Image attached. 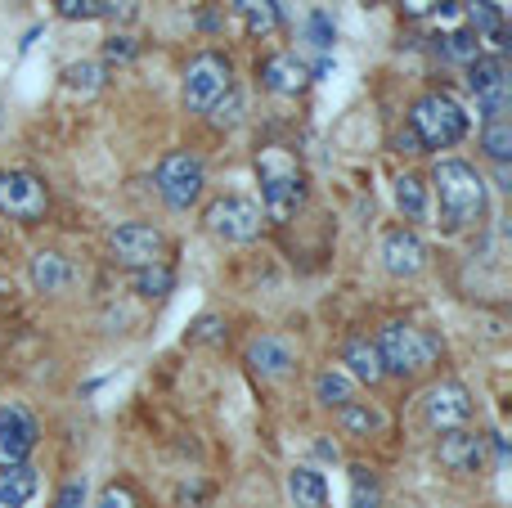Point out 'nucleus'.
Here are the masks:
<instances>
[{
  "label": "nucleus",
  "instance_id": "nucleus-1",
  "mask_svg": "<svg viewBox=\"0 0 512 508\" xmlns=\"http://www.w3.org/2000/svg\"><path fill=\"white\" fill-rule=\"evenodd\" d=\"M436 198H441V221L450 234H463L472 225H481L486 216V180L472 162L463 158H441L432 171Z\"/></svg>",
  "mask_w": 512,
  "mask_h": 508
},
{
  "label": "nucleus",
  "instance_id": "nucleus-2",
  "mask_svg": "<svg viewBox=\"0 0 512 508\" xmlns=\"http://www.w3.org/2000/svg\"><path fill=\"white\" fill-rule=\"evenodd\" d=\"M256 176H261V216L265 221H292L306 203V176H301L297 158L279 144L256 149Z\"/></svg>",
  "mask_w": 512,
  "mask_h": 508
},
{
  "label": "nucleus",
  "instance_id": "nucleus-3",
  "mask_svg": "<svg viewBox=\"0 0 512 508\" xmlns=\"http://www.w3.org/2000/svg\"><path fill=\"white\" fill-rule=\"evenodd\" d=\"M378 356H382V374H396V378H414L423 374L427 365H436L441 356V342L432 338L427 329H414V324H387L378 333Z\"/></svg>",
  "mask_w": 512,
  "mask_h": 508
},
{
  "label": "nucleus",
  "instance_id": "nucleus-4",
  "mask_svg": "<svg viewBox=\"0 0 512 508\" xmlns=\"http://www.w3.org/2000/svg\"><path fill=\"white\" fill-rule=\"evenodd\" d=\"M409 131L418 135L423 149H454V144L468 135V113H463L445 90H432V95L414 99V108H409Z\"/></svg>",
  "mask_w": 512,
  "mask_h": 508
},
{
  "label": "nucleus",
  "instance_id": "nucleus-5",
  "mask_svg": "<svg viewBox=\"0 0 512 508\" xmlns=\"http://www.w3.org/2000/svg\"><path fill=\"white\" fill-rule=\"evenodd\" d=\"M207 189V167L198 153L189 149H171L167 158L158 162V194L167 207H176V212H189V207L203 198Z\"/></svg>",
  "mask_w": 512,
  "mask_h": 508
},
{
  "label": "nucleus",
  "instance_id": "nucleus-6",
  "mask_svg": "<svg viewBox=\"0 0 512 508\" xmlns=\"http://www.w3.org/2000/svg\"><path fill=\"white\" fill-rule=\"evenodd\" d=\"M230 86H234V63L221 50L194 54L185 68V108L189 113H207Z\"/></svg>",
  "mask_w": 512,
  "mask_h": 508
},
{
  "label": "nucleus",
  "instance_id": "nucleus-7",
  "mask_svg": "<svg viewBox=\"0 0 512 508\" xmlns=\"http://www.w3.org/2000/svg\"><path fill=\"white\" fill-rule=\"evenodd\" d=\"M468 90L477 95V108L486 122L504 117L512 108V77H508L504 54H477L468 63Z\"/></svg>",
  "mask_w": 512,
  "mask_h": 508
},
{
  "label": "nucleus",
  "instance_id": "nucleus-8",
  "mask_svg": "<svg viewBox=\"0 0 512 508\" xmlns=\"http://www.w3.org/2000/svg\"><path fill=\"white\" fill-rule=\"evenodd\" d=\"M203 225H207V234H216L221 243H252L256 234H261L265 216H261V203H252V198L225 194L207 207Z\"/></svg>",
  "mask_w": 512,
  "mask_h": 508
},
{
  "label": "nucleus",
  "instance_id": "nucleus-9",
  "mask_svg": "<svg viewBox=\"0 0 512 508\" xmlns=\"http://www.w3.org/2000/svg\"><path fill=\"white\" fill-rule=\"evenodd\" d=\"M0 212L23 225L45 221V212H50V189H45V180L32 176V171H0Z\"/></svg>",
  "mask_w": 512,
  "mask_h": 508
},
{
  "label": "nucleus",
  "instance_id": "nucleus-10",
  "mask_svg": "<svg viewBox=\"0 0 512 508\" xmlns=\"http://www.w3.org/2000/svg\"><path fill=\"white\" fill-rule=\"evenodd\" d=\"M108 252H113L117 266L126 270H144V266H158L167 257V239H162L158 225H144V221H126L113 230L108 239Z\"/></svg>",
  "mask_w": 512,
  "mask_h": 508
},
{
  "label": "nucleus",
  "instance_id": "nucleus-11",
  "mask_svg": "<svg viewBox=\"0 0 512 508\" xmlns=\"http://www.w3.org/2000/svg\"><path fill=\"white\" fill-rule=\"evenodd\" d=\"M36 441H41V423H36V414L18 401L0 405V468L27 464V455L36 450Z\"/></svg>",
  "mask_w": 512,
  "mask_h": 508
},
{
  "label": "nucleus",
  "instance_id": "nucleus-12",
  "mask_svg": "<svg viewBox=\"0 0 512 508\" xmlns=\"http://www.w3.org/2000/svg\"><path fill=\"white\" fill-rule=\"evenodd\" d=\"M423 419L432 432H454L472 419V396L459 378H445V383H432L423 396Z\"/></svg>",
  "mask_w": 512,
  "mask_h": 508
},
{
  "label": "nucleus",
  "instance_id": "nucleus-13",
  "mask_svg": "<svg viewBox=\"0 0 512 508\" xmlns=\"http://www.w3.org/2000/svg\"><path fill=\"white\" fill-rule=\"evenodd\" d=\"M382 266H387V275H396V279L423 275L427 243L418 239V230H409V225H396V230L382 234Z\"/></svg>",
  "mask_w": 512,
  "mask_h": 508
},
{
  "label": "nucleus",
  "instance_id": "nucleus-14",
  "mask_svg": "<svg viewBox=\"0 0 512 508\" xmlns=\"http://www.w3.org/2000/svg\"><path fill=\"white\" fill-rule=\"evenodd\" d=\"M436 459H441L445 473H477L481 459H486V437H477V432L468 428H454V432H441V441H436Z\"/></svg>",
  "mask_w": 512,
  "mask_h": 508
},
{
  "label": "nucleus",
  "instance_id": "nucleus-15",
  "mask_svg": "<svg viewBox=\"0 0 512 508\" xmlns=\"http://www.w3.org/2000/svg\"><path fill=\"white\" fill-rule=\"evenodd\" d=\"M261 86L274 90V95H301L310 86V68L297 59V54H270L261 63Z\"/></svg>",
  "mask_w": 512,
  "mask_h": 508
},
{
  "label": "nucleus",
  "instance_id": "nucleus-16",
  "mask_svg": "<svg viewBox=\"0 0 512 508\" xmlns=\"http://www.w3.org/2000/svg\"><path fill=\"white\" fill-rule=\"evenodd\" d=\"M248 365L261 378H283V374H292L297 356H292V347L283 338H274V333H261V338L248 342Z\"/></svg>",
  "mask_w": 512,
  "mask_h": 508
},
{
  "label": "nucleus",
  "instance_id": "nucleus-17",
  "mask_svg": "<svg viewBox=\"0 0 512 508\" xmlns=\"http://www.w3.org/2000/svg\"><path fill=\"white\" fill-rule=\"evenodd\" d=\"M342 365H346V374H351V383H369V387H378L382 378V356H378V347H373L369 338H351L342 347Z\"/></svg>",
  "mask_w": 512,
  "mask_h": 508
},
{
  "label": "nucleus",
  "instance_id": "nucleus-18",
  "mask_svg": "<svg viewBox=\"0 0 512 508\" xmlns=\"http://www.w3.org/2000/svg\"><path fill=\"white\" fill-rule=\"evenodd\" d=\"M72 284V261L54 248H41L32 257V288L36 293H63Z\"/></svg>",
  "mask_w": 512,
  "mask_h": 508
},
{
  "label": "nucleus",
  "instance_id": "nucleus-19",
  "mask_svg": "<svg viewBox=\"0 0 512 508\" xmlns=\"http://www.w3.org/2000/svg\"><path fill=\"white\" fill-rule=\"evenodd\" d=\"M230 9L239 14L248 36H270V32H279V23H283L279 0H230Z\"/></svg>",
  "mask_w": 512,
  "mask_h": 508
},
{
  "label": "nucleus",
  "instance_id": "nucleus-20",
  "mask_svg": "<svg viewBox=\"0 0 512 508\" xmlns=\"http://www.w3.org/2000/svg\"><path fill=\"white\" fill-rule=\"evenodd\" d=\"M41 477H36L32 464H18V468H0V508H27V500L36 495Z\"/></svg>",
  "mask_w": 512,
  "mask_h": 508
},
{
  "label": "nucleus",
  "instance_id": "nucleus-21",
  "mask_svg": "<svg viewBox=\"0 0 512 508\" xmlns=\"http://www.w3.org/2000/svg\"><path fill=\"white\" fill-rule=\"evenodd\" d=\"M288 495L297 508H324L328 504V482L315 468H292L288 473Z\"/></svg>",
  "mask_w": 512,
  "mask_h": 508
},
{
  "label": "nucleus",
  "instance_id": "nucleus-22",
  "mask_svg": "<svg viewBox=\"0 0 512 508\" xmlns=\"http://www.w3.org/2000/svg\"><path fill=\"white\" fill-rule=\"evenodd\" d=\"M337 423H342L346 437H378L387 419H382L369 401H346L342 410H337Z\"/></svg>",
  "mask_w": 512,
  "mask_h": 508
},
{
  "label": "nucleus",
  "instance_id": "nucleus-23",
  "mask_svg": "<svg viewBox=\"0 0 512 508\" xmlns=\"http://www.w3.org/2000/svg\"><path fill=\"white\" fill-rule=\"evenodd\" d=\"M315 401L324 405V410H342L346 401H355V383L346 369H324V374H315Z\"/></svg>",
  "mask_w": 512,
  "mask_h": 508
},
{
  "label": "nucleus",
  "instance_id": "nucleus-24",
  "mask_svg": "<svg viewBox=\"0 0 512 508\" xmlns=\"http://www.w3.org/2000/svg\"><path fill=\"white\" fill-rule=\"evenodd\" d=\"M463 14H468V23H472V32L477 36H504L508 27H504V5H495V0H463Z\"/></svg>",
  "mask_w": 512,
  "mask_h": 508
},
{
  "label": "nucleus",
  "instance_id": "nucleus-25",
  "mask_svg": "<svg viewBox=\"0 0 512 508\" xmlns=\"http://www.w3.org/2000/svg\"><path fill=\"white\" fill-rule=\"evenodd\" d=\"M131 288L140 297H167L171 288H176V270H171L167 261H158V266H144V270H131Z\"/></svg>",
  "mask_w": 512,
  "mask_h": 508
},
{
  "label": "nucleus",
  "instance_id": "nucleus-26",
  "mask_svg": "<svg viewBox=\"0 0 512 508\" xmlns=\"http://www.w3.org/2000/svg\"><path fill=\"white\" fill-rule=\"evenodd\" d=\"M481 149H486V158L495 162V167H508L512 162V122L508 117L486 122V131H481Z\"/></svg>",
  "mask_w": 512,
  "mask_h": 508
},
{
  "label": "nucleus",
  "instance_id": "nucleus-27",
  "mask_svg": "<svg viewBox=\"0 0 512 508\" xmlns=\"http://www.w3.org/2000/svg\"><path fill=\"white\" fill-rule=\"evenodd\" d=\"M396 207L405 212V221H427V185L418 176L396 180Z\"/></svg>",
  "mask_w": 512,
  "mask_h": 508
},
{
  "label": "nucleus",
  "instance_id": "nucleus-28",
  "mask_svg": "<svg viewBox=\"0 0 512 508\" xmlns=\"http://www.w3.org/2000/svg\"><path fill=\"white\" fill-rule=\"evenodd\" d=\"M63 86L81 99L99 95V86H104V63H72V68H63Z\"/></svg>",
  "mask_w": 512,
  "mask_h": 508
},
{
  "label": "nucleus",
  "instance_id": "nucleus-29",
  "mask_svg": "<svg viewBox=\"0 0 512 508\" xmlns=\"http://www.w3.org/2000/svg\"><path fill=\"white\" fill-rule=\"evenodd\" d=\"M378 504H382L378 477H373L364 464H355L351 468V508H378Z\"/></svg>",
  "mask_w": 512,
  "mask_h": 508
},
{
  "label": "nucleus",
  "instance_id": "nucleus-30",
  "mask_svg": "<svg viewBox=\"0 0 512 508\" xmlns=\"http://www.w3.org/2000/svg\"><path fill=\"white\" fill-rule=\"evenodd\" d=\"M441 41H445V45H441L445 59H450V63H463V68H468V63L481 54V36H477V32H450V36H441Z\"/></svg>",
  "mask_w": 512,
  "mask_h": 508
},
{
  "label": "nucleus",
  "instance_id": "nucleus-31",
  "mask_svg": "<svg viewBox=\"0 0 512 508\" xmlns=\"http://www.w3.org/2000/svg\"><path fill=\"white\" fill-rule=\"evenodd\" d=\"M50 5H54V14L68 18V23H95V18L108 14L104 0H50Z\"/></svg>",
  "mask_w": 512,
  "mask_h": 508
},
{
  "label": "nucleus",
  "instance_id": "nucleus-32",
  "mask_svg": "<svg viewBox=\"0 0 512 508\" xmlns=\"http://www.w3.org/2000/svg\"><path fill=\"white\" fill-rule=\"evenodd\" d=\"M207 113H212V126H221V131H230V126H239V117H243V95L230 86L221 99H216L212 108H207Z\"/></svg>",
  "mask_w": 512,
  "mask_h": 508
},
{
  "label": "nucleus",
  "instance_id": "nucleus-33",
  "mask_svg": "<svg viewBox=\"0 0 512 508\" xmlns=\"http://www.w3.org/2000/svg\"><path fill=\"white\" fill-rule=\"evenodd\" d=\"M135 54H140V45H135V36H126V32H117V36H108L104 41V63H131Z\"/></svg>",
  "mask_w": 512,
  "mask_h": 508
},
{
  "label": "nucleus",
  "instance_id": "nucleus-34",
  "mask_svg": "<svg viewBox=\"0 0 512 508\" xmlns=\"http://www.w3.org/2000/svg\"><path fill=\"white\" fill-rule=\"evenodd\" d=\"M99 508H140V500H135V491L126 482H113L104 495H99Z\"/></svg>",
  "mask_w": 512,
  "mask_h": 508
},
{
  "label": "nucleus",
  "instance_id": "nucleus-35",
  "mask_svg": "<svg viewBox=\"0 0 512 508\" xmlns=\"http://www.w3.org/2000/svg\"><path fill=\"white\" fill-rule=\"evenodd\" d=\"M221 338H225L221 315H203V320L189 329V342H221Z\"/></svg>",
  "mask_w": 512,
  "mask_h": 508
},
{
  "label": "nucleus",
  "instance_id": "nucleus-36",
  "mask_svg": "<svg viewBox=\"0 0 512 508\" xmlns=\"http://www.w3.org/2000/svg\"><path fill=\"white\" fill-rule=\"evenodd\" d=\"M86 504V482H68L59 491V500H54V508H81Z\"/></svg>",
  "mask_w": 512,
  "mask_h": 508
},
{
  "label": "nucleus",
  "instance_id": "nucleus-37",
  "mask_svg": "<svg viewBox=\"0 0 512 508\" xmlns=\"http://www.w3.org/2000/svg\"><path fill=\"white\" fill-rule=\"evenodd\" d=\"M310 32H315V45H333V23H328L324 14L310 18Z\"/></svg>",
  "mask_w": 512,
  "mask_h": 508
},
{
  "label": "nucleus",
  "instance_id": "nucleus-38",
  "mask_svg": "<svg viewBox=\"0 0 512 508\" xmlns=\"http://www.w3.org/2000/svg\"><path fill=\"white\" fill-rule=\"evenodd\" d=\"M396 149H400V153H423V144H418V135L405 126V131L396 135Z\"/></svg>",
  "mask_w": 512,
  "mask_h": 508
},
{
  "label": "nucleus",
  "instance_id": "nucleus-39",
  "mask_svg": "<svg viewBox=\"0 0 512 508\" xmlns=\"http://www.w3.org/2000/svg\"><path fill=\"white\" fill-rule=\"evenodd\" d=\"M432 5H441V0H409V14H427Z\"/></svg>",
  "mask_w": 512,
  "mask_h": 508
},
{
  "label": "nucleus",
  "instance_id": "nucleus-40",
  "mask_svg": "<svg viewBox=\"0 0 512 508\" xmlns=\"http://www.w3.org/2000/svg\"><path fill=\"white\" fill-rule=\"evenodd\" d=\"M9 293V284H5V279H0V297H5Z\"/></svg>",
  "mask_w": 512,
  "mask_h": 508
},
{
  "label": "nucleus",
  "instance_id": "nucleus-41",
  "mask_svg": "<svg viewBox=\"0 0 512 508\" xmlns=\"http://www.w3.org/2000/svg\"><path fill=\"white\" fill-rule=\"evenodd\" d=\"M369 5H378V0H369Z\"/></svg>",
  "mask_w": 512,
  "mask_h": 508
}]
</instances>
